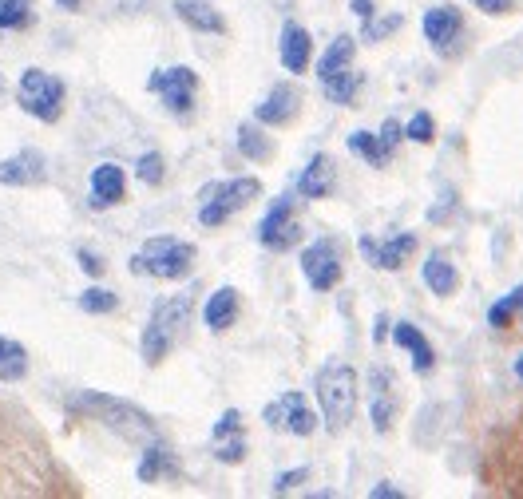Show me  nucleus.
I'll use <instances>...</instances> for the list:
<instances>
[{"label": "nucleus", "mask_w": 523, "mask_h": 499, "mask_svg": "<svg viewBox=\"0 0 523 499\" xmlns=\"http://www.w3.org/2000/svg\"><path fill=\"white\" fill-rule=\"evenodd\" d=\"M80 309H84V313H111V309H115V294H111V290H100V286H96V290H84V294H80Z\"/></svg>", "instance_id": "obj_33"}, {"label": "nucleus", "mask_w": 523, "mask_h": 499, "mask_svg": "<svg viewBox=\"0 0 523 499\" xmlns=\"http://www.w3.org/2000/svg\"><path fill=\"white\" fill-rule=\"evenodd\" d=\"M298 191H302V199H329L333 195V159L325 151H317L310 159V167L298 179Z\"/></svg>", "instance_id": "obj_20"}, {"label": "nucleus", "mask_w": 523, "mask_h": 499, "mask_svg": "<svg viewBox=\"0 0 523 499\" xmlns=\"http://www.w3.org/2000/svg\"><path fill=\"white\" fill-rule=\"evenodd\" d=\"M135 175H139V183H143V187H159V183H163V175H167V171H163V155H159V151L143 155V159L135 163Z\"/></svg>", "instance_id": "obj_32"}, {"label": "nucleus", "mask_w": 523, "mask_h": 499, "mask_svg": "<svg viewBox=\"0 0 523 499\" xmlns=\"http://www.w3.org/2000/svg\"><path fill=\"white\" fill-rule=\"evenodd\" d=\"M353 52H357L353 36H337V40L325 48V56L317 60V76H321V80H329V76H341V72H349V64H353Z\"/></svg>", "instance_id": "obj_24"}, {"label": "nucleus", "mask_w": 523, "mask_h": 499, "mask_svg": "<svg viewBox=\"0 0 523 499\" xmlns=\"http://www.w3.org/2000/svg\"><path fill=\"white\" fill-rule=\"evenodd\" d=\"M234 317H238V290H234V286L214 290L207 301V325L214 333H226V329L234 325Z\"/></svg>", "instance_id": "obj_22"}, {"label": "nucleus", "mask_w": 523, "mask_h": 499, "mask_svg": "<svg viewBox=\"0 0 523 499\" xmlns=\"http://www.w3.org/2000/svg\"><path fill=\"white\" fill-rule=\"evenodd\" d=\"M238 151H242L246 159H254V163H266V159H270V139L258 131V123H242V127H238Z\"/></svg>", "instance_id": "obj_29"}, {"label": "nucleus", "mask_w": 523, "mask_h": 499, "mask_svg": "<svg viewBox=\"0 0 523 499\" xmlns=\"http://www.w3.org/2000/svg\"><path fill=\"white\" fill-rule=\"evenodd\" d=\"M16 100H20V107H24L32 119H40V123H56V119L64 115V84H60L56 76L40 72V68H28V72L20 76Z\"/></svg>", "instance_id": "obj_6"}, {"label": "nucleus", "mask_w": 523, "mask_h": 499, "mask_svg": "<svg viewBox=\"0 0 523 499\" xmlns=\"http://www.w3.org/2000/svg\"><path fill=\"white\" fill-rule=\"evenodd\" d=\"M310 480V468H294V472H282L278 480H274V492H294L298 484H306Z\"/></svg>", "instance_id": "obj_36"}, {"label": "nucleus", "mask_w": 523, "mask_h": 499, "mask_svg": "<svg viewBox=\"0 0 523 499\" xmlns=\"http://www.w3.org/2000/svg\"><path fill=\"white\" fill-rule=\"evenodd\" d=\"M195 270V246L183 242V238H151L135 258H131V274H151V278H163V282H179Z\"/></svg>", "instance_id": "obj_3"}, {"label": "nucleus", "mask_w": 523, "mask_h": 499, "mask_svg": "<svg viewBox=\"0 0 523 499\" xmlns=\"http://www.w3.org/2000/svg\"><path fill=\"white\" fill-rule=\"evenodd\" d=\"M80 266H84L92 278H100V274H104V258H100V254H92V250H80Z\"/></svg>", "instance_id": "obj_37"}, {"label": "nucleus", "mask_w": 523, "mask_h": 499, "mask_svg": "<svg viewBox=\"0 0 523 499\" xmlns=\"http://www.w3.org/2000/svg\"><path fill=\"white\" fill-rule=\"evenodd\" d=\"M353 12H357L361 20H373V16H377V0H353Z\"/></svg>", "instance_id": "obj_39"}, {"label": "nucleus", "mask_w": 523, "mask_h": 499, "mask_svg": "<svg viewBox=\"0 0 523 499\" xmlns=\"http://www.w3.org/2000/svg\"><path fill=\"white\" fill-rule=\"evenodd\" d=\"M460 32H464V16H460V8H452V4H436V8L424 12V40H428L436 52L448 56V52L456 48Z\"/></svg>", "instance_id": "obj_12"}, {"label": "nucleus", "mask_w": 523, "mask_h": 499, "mask_svg": "<svg viewBox=\"0 0 523 499\" xmlns=\"http://www.w3.org/2000/svg\"><path fill=\"white\" fill-rule=\"evenodd\" d=\"M210 444H214V456L222 464H242L246 460V432H242V412L226 408L218 416V424L210 428Z\"/></svg>", "instance_id": "obj_13"}, {"label": "nucleus", "mask_w": 523, "mask_h": 499, "mask_svg": "<svg viewBox=\"0 0 523 499\" xmlns=\"http://www.w3.org/2000/svg\"><path fill=\"white\" fill-rule=\"evenodd\" d=\"M349 151H353L357 159H365L369 167H385V163L393 159V143H389L381 131H377V135H373V131H353V135H349Z\"/></svg>", "instance_id": "obj_21"}, {"label": "nucleus", "mask_w": 523, "mask_h": 499, "mask_svg": "<svg viewBox=\"0 0 523 499\" xmlns=\"http://www.w3.org/2000/svg\"><path fill=\"white\" fill-rule=\"evenodd\" d=\"M187 317H191V294L167 298L151 309L147 329H143V357H147V365H159V361L175 349V341H179Z\"/></svg>", "instance_id": "obj_4"}, {"label": "nucleus", "mask_w": 523, "mask_h": 499, "mask_svg": "<svg viewBox=\"0 0 523 499\" xmlns=\"http://www.w3.org/2000/svg\"><path fill=\"white\" fill-rule=\"evenodd\" d=\"M357 250H361V258L369 262V266H377V270H401L405 266V258L417 250V238L413 234H393V238H357Z\"/></svg>", "instance_id": "obj_11"}, {"label": "nucleus", "mask_w": 523, "mask_h": 499, "mask_svg": "<svg viewBox=\"0 0 523 499\" xmlns=\"http://www.w3.org/2000/svg\"><path fill=\"white\" fill-rule=\"evenodd\" d=\"M405 24V16H385V20H365L361 28V40H385L389 32H397Z\"/></svg>", "instance_id": "obj_34"}, {"label": "nucleus", "mask_w": 523, "mask_h": 499, "mask_svg": "<svg viewBox=\"0 0 523 499\" xmlns=\"http://www.w3.org/2000/svg\"><path fill=\"white\" fill-rule=\"evenodd\" d=\"M0 92H4V80H0Z\"/></svg>", "instance_id": "obj_43"}, {"label": "nucleus", "mask_w": 523, "mask_h": 499, "mask_svg": "<svg viewBox=\"0 0 523 499\" xmlns=\"http://www.w3.org/2000/svg\"><path fill=\"white\" fill-rule=\"evenodd\" d=\"M314 393H317V404H321V420L325 428L337 436L353 424V412H357V373L349 365H325L317 369L314 377Z\"/></svg>", "instance_id": "obj_2"}, {"label": "nucleus", "mask_w": 523, "mask_h": 499, "mask_svg": "<svg viewBox=\"0 0 523 499\" xmlns=\"http://www.w3.org/2000/svg\"><path fill=\"white\" fill-rule=\"evenodd\" d=\"M516 377L523 381V353H520V361H516Z\"/></svg>", "instance_id": "obj_41"}, {"label": "nucleus", "mask_w": 523, "mask_h": 499, "mask_svg": "<svg viewBox=\"0 0 523 499\" xmlns=\"http://www.w3.org/2000/svg\"><path fill=\"white\" fill-rule=\"evenodd\" d=\"M456 282H460V274H456V266H452L444 254H432V258L424 262V286H428L432 294L448 298V294H456Z\"/></svg>", "instance_id": "obj_25"}, {"label": "nucleus", "mask_w": 523, "mask_h": 499, "mask_svg": "<svg viewBox=\"0 0 523 499\" xmlns=\"http://www.w3.org/2000/svg\"><path fill=\"white\" fill-rule=\"evenodd\" d=\"M361 88H365V76H361V72H341V76L321 80L325 100L341 103V107H353V100H357V92H361Z\"/></svg>", "instance_id": "obj_27"}, {"label": "nucleus", "mask_w": 523, "mask_h": 499, "mask_svg": "<svg viewBox=\"0 0 523 499\" xmlns=\"http://www.w3.org/2000/svg\"><path fill=\"white\" fill-rule=\"evenodd\" d=\"M472 4L484 8V12H492V16H496V12H512V0H472Z\"/></svg>", "instance_id": "obj_38"}, {"label": "nucleus", "mask_w": 523, "mask_h": 499, "mask_svg": "<svg viewBox=\"0 0 523 499\" xmlns=\"http://www.w3.org/2000/svg\"><path fill=\"white\" fill-rule=\"evenodd\" d=\"M167 476H175V460H171V452L163 448V444H147V452H143V460H139V480L143 484H159V480H167Z\"/></svg>", "instance_id": "obj_26"}, {"label": "nucleus", "mask_w": 523, "mask_h": 499, "mask_svg": "<svg viewBox=\"0 0 523 499\" xmlns=\"http://www.w3.org/2000/svg\"><path fill=\"white\" fill-rule=\"evenodd\" d=\"M516 313H523V286H516L512 294H504V298L488 309V325H496V329H500V325H508Z\"/></svg>", "instance_id": "obj_31"}, {"label": "nucleus", "mask_w": 523, "mask_h": 499, "mask_svg": "<svg viewBox=\"0 0 523 499\" xmlns=\"http://www.w3.org/2000/svg\"><path fill=\"white\" fill-rule=\"evenodd\" d=\"M48 179V159L40 151H16L12 159L0 163V183L4 187H36Z\"/></svg>", "instance_id": "obj_14"}, {"label": "nucleus", "mask_w": 523, "mask_h": 499, "mask_svg": "<svg viewBox=\"0 0 523 499\" xmlns=\"http://www.w3.org/2000/svg\"><path fill=\"white\" fill-rule=\"evenodd\" d=\"M393 341L413 357V369H417V373H432V365H436L432 345H428V337L420 333L413 321H397V325H393Z\"/></svg>", "instance_id": "obj_18"}, {"label": "nucleus", "mask_w": 523, "mask_h": 499, "mask_svg": "<svg viewBox=\"0 0 523 499\" xmlns=\"http://www.w3.org/2000/svg\"><path fill=\"white\" fill-rule=\"evenodd\" d=\"M302 274H306V282L314 286L317 294H321V290H333V286L341 282V246H337L333 238L310 242L306 254H302Z\"/></svg>", "instance_id": "obj_10"}, {"label": "nucleus", "mask_w": 523, "mask_h": 499, "mask_svg": "<svg viewBox=\"0 0 523 499\" xmlns=\"http://www.w3.org/2000/svg\"><path fill=\"white\" fill-rule=\"evenodd\" d=\"M310 56H314V36L306 32V24L286 20V24H282V64H286L290 72H306Z\"/></svg>", "instance_id": "obj_17"}, {"label": "nucleus", "mask_w": 523, "mask_h": 499, "mask_svg": "<svg viewBox=\"0 0 523 499\" xmlns=\"http://www.w3.org/2000/svg\"><path fill=\"white\" fill-rule=\"evenodd\" d=\"M298 107H302V92L294 84H274V92L258 103L254 119L266 123V127H282V123H290L298 115Z\"/></svg>", "instance_id": "obj_15"}, {"label": "nucleus", "mask_w": 523, "mask_h": 499, "mask_svg": "<svg viewBox=\"0 0 523 499\" xmlns=\"http://www.w3.org/2000/svg\"><path fill=\"white\" fill-rule=\"evenodd\" d=\"M258 195H262V183H258L254 175H246V179H222V183H210V187H203L199 222L214 230V226H222L230 214H238L242 206H250Z\"/></svg>", "instance_id": "obj_5"}, {"label": "nucleus", "mask_w": 523, "mask_h": 499, "mask_svg": "<svg viewBox=\"0 0 523 499\" xmlns=\"http://www.w3.org/2000/svg\"><path fill=\"white\" fill-rule=\"evenodd\" d=\"M32 24V0H0V32H20Z\"/></svg>", "instance_id": "obj_30"}, {"label": "nucleus", "mask_w": 523, "mask_h": 499, "mask_svg": "<svg viewBox=\"0 0 523 499\" xmlns=\"http://www.w3.org/2000/svg\"><path fill=\"white\" fill-rule=\"evenodd\" d=\"M262 420L270 428H278V432H290V436H314L317 428L314 408L306 404L302 393H282L278 400H270L266 412H262Z\"/></svg>", "instance_id": "obj_9"}, {"label": "nucleus", "mask_w": 523, "mask_h": 499, "mask_svg": "<svg viewBox=\"0 0 523 499\" xmlns=\"http://www.w3.org/2000/svg\"><path fill=\"white\" fill-rule=\"evenodd\" d=\"M369 397H373V428L389 432L393 416H397V393H393V373L389 369H373L369 373Z\"/></svg>", "instance_id": "obj_16"}, {"label": "nucleus", "mask_w": 523, "mask_h": 499, "mask_svg": "<svg viewBox=\"0 0 523 499\" xmlns=\"http://www.w3.org/2000/svg\"><path fill=\"white\" fill-rule=\"evenodd\" d=\"M60 4H64V8H76V4H80V0H60Z\"/></svg>", "instance_id": "obj_42"}, {"label": "nucleus", "mask_w": 523, "mask_h": 499, "mask_svg": "<svg viewBox=\"0 0 523 499\" xmlns=\"http://www.w3.org/2000/svg\"><path fill=\"white\" fill-rule=\"evenodd\" d=\"M28 373V353L20 341L0 337V381H20Z\"/></svg>", "instance_id": "obj_28"}, {"label": "nucleus", "mask_w": 523, "mask_h": 499, "mask_svg": "<svg viewBox=\"0 0 523 499\" xmlns=\"http://www.w3.org/2000/svg\"><path fill=\"white\" fill-rule=\"evenodd\" d=\"M369 496H373V499H401V492H397L393 484H377V488H373Z\"/></svg>", "instance_id": "obj_40"}, {"label": "nucleus", "mask_w": 523, "mask_h": 499, "mask_svg": "<svg viewBox=\"0 0 523 499\" xmlns=\"http://www.w3.org/2000/svg\"><path fill=\"white\" fill-rule=\"evenodd\" d=\"M123 191H127V179H123V171H119L115 163H100V167L92 171V206H96V210L115 206V202L123 199Z\"/></svg>", "instance_id": "obj_19"}, {"label": "nucleus", "mask_w": 523, "mask_h": 499, "mask_svg": "<svg viewBox=\"0 0 523 499\" xmlns=\"http://www.w3.org/2000/svg\"><path fill=\"white\" fill-rule=\"evenodd\" d=\"M68 408L88 416V420H100L104 428H115L123 440H155V424L143 408H135L131 400H119V397H107V393H76L68 397Z\"/></svg>", "instance_id": "obj_1"}, {"label": "nucleus", "mask_w": 523, "mask_h": 499, "mask_svg": "<svg viewBox=\"0 0 523 499\" xmlns=\"http://www.w3.org/2000/svg\"><path fill=\"white\" fill-rule=\"evenodd\" d=\"M175 12H179V20H187L191 28H199V32H214V36H222L226 32V20L210 8L207 0H179L175 4Z\"/></svg>", "instance_id": "obj_23"}, {"label": "nucleus", "mask_w": 523, "mask_h": 499, "mask_svg": "<svg viewBox=\"0 0 523 499\" xmlns=\"http://www.w3.org/2000/svg\"><path fill=\"white\" fill-rule=\"evenodd\" d=\"M432 131H436V123H432L428 111H417V115L409 119V127H405V135H409L413 143H432Z\"/></svg>", "instance_id": "obj_35"}, {"label": "nucleus", "mask_w": 523, "mask_h": 499, "mask_svg": "<svg viewBox=\"0 0 523 499\" xmlns=\"http://www.w3.org/2000/svg\"><path fill=\"white\" fill-rule=\"evenodd\" d=\"M147 92H155L167 103L171 115H191L195 111V96H199V76L191 68H159L147 80Z\"/></svg>", "instance_id": "obj_8"}, {"label": "nucleus", "mask_w": 523, "mask_h": 499, "mask_svg": "<svg viewBox=\"0 0 523 499\" xmlns=\"http://www.w3.org/2000/svg\"><path fill=\"white\" fill-rule=\"evenodd\" d=\"M258 242L274 254H286L302 242V222L294 214V195H278L274 206L266 210V218L258 222Z\"/></svg>", "instance_id": "obj_7"}]
</instances>
